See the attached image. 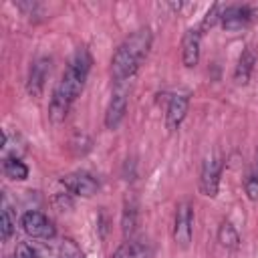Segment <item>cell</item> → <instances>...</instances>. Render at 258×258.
Instances as JSON below:
<instances>
[{
  "label": "cell",
  "mask_w": 258,
  "mask_h": 258,
  "mask_svg": "<svg viewBox=\"0 0 258 258\" xmlns=\"http://www.w3.org/2000/svg\"><path fill=\"white\" fill-rule=\"evenodd\" d=\"M125 111H127V97H125V93L117 91V93L111 97L109 107H107V111H105V127H107V129H117L119 123H121L123 117H125Z\"/></svg>",
  "instance_id": "obj_11"
},
{
  "label": "cell",
  "mask_w": 258,
  "mask_h": 258,
  "mask_svg": "<svg viewBox=\"0 0 258 258\" xmlns=\"http://www.w3.org/2000/svg\"><path fill=\"white\" fill-rule=\"evenodd\" d=\"M254 62H256L254 52H252L250 48H246V50L240 54L238 64H236V71H234V81H236L238 85H246V83H248L250 73H252V69H254Z\"/></svg>",
  "instance_id": "obj_12"
},
{
  "label": "cell",
  "mask_w": 258,
  "mask_h": 258,
  "mask_svg": "<svg viewBox=\"0 0 258 258\" xmlns=\"http://www.w3.org/2000/svg\"><path fill=\"white\" fill-rule=\"evenodd\" d=\"M194 234V208L189 202H179L173 220V240L179 248H187Z\"/></svg>",
  "instance_id": "obj_3"
},
{
  "label": "cell",
  "mask_w": 258,
  "mask_h": 258,
  "mask_svg": "<svg viewBox=\"0 0 258 258\" xmlns=\"http://www.w3.org/2000/svg\"><path fill=\"white\" fill-rule=\"evenodd\" d=\"M250 12H252V16H254V14H258V6H256V8H250Z\"/></svg>",
  "instance_id": "obj_21"
},
{
  "label": "cell",
  "mask_w": 258,
  "mask_h": 258,
  "mask_svg": "<svg viewBox=\"0 0 258 258\" xmlns=\"http://www.w3.org/2000/svg\"><path fill=\"white\" fill-rule=\"evenodd\" d=\"M222 10H224V8H222L220 4H214V6H212V10L208 12L206 20H204V26H214V22H216V20H220Z\"/></svg>",
  "instance_id": "obj_19"
},
{
  "label": "cell",
  "mask_w": 258,
  "mask_h": 258,
  "mask_svg": "<svg viewBox=\"0 0 258 258\" xmlns=\"http://www.w3.org/2000/svg\"><path fill=\"white\" fill-rule=\"evenodd\" d=\"M218 242L226 250H236L240 246V234L230 222H222V226L218 228Z\"/></svg>",
  "instance_id": "obj_14"
},
{
  "label": "cell",
  "mask_w": 258,
  "mask_h": 258,
  "mask_svg": "<svg viewBox=\"0 0 258 258\" xmlns=\"http://www.w3.org/2000/svg\"><path fill=\"white\" fill-rule=\"evenodd\" d=\"M149 48H151V32H149V28H139L133 34H129L117 46V50L113 54V60H111L113 79L117 83H123V81L131 79L139 71V67H141L143 58L147 56Z\"/></svg>",
  "instance_id": "obj_2"
},
{
  "label": "cell",
  "mask_w": 258,
  "mask_h": 258,
  "mask_svg": "<svg viewBox=\"0 0 258 258\" xmlns=\"http://www.w3.org/2000/svg\"><path fill=\"white\" fill-rule=\"evenodd\" d=\"M187 105H189L187 95H173L169 99L167 109H165V127L169 131H175L181 125V121L187 113Z\"/></svg>",
  "instance_id": "obj_10"
},
{
  "label": "cell",
  "mask_w": 258,
  "mask_h": 258,
  "mask_svg": "<svg viewBox=\"0 0 258 258\" xmlns=\"http://www.w3.org/2000/svg\"><path fill=\"white\" fill-rule=\"evenodd\" d=\"M121 226H123V234L131 240L135 228H137V208L133 202H127L123 208V218H121Z\"/></svg>",
  "instance_id": "obj_16"
},
{
  "label": "cell",
  "mask_w": 258,
  "mask_h": 258,
  "mask_svg": "<svg viewBox=\"0 0 258 258\" xmlns=\"http://www.w3.org/2000/svg\"><path fill=\"white\" fill-rule=\"evenodd\" d=\"M48 75H50V58L48 56L36 58L28 71V81H26V89L32 97H38L42 93Z\"/></svg>",
  "instance_id": "obj_6"
},
{
  "label": "cell",
  "mask_w": 258,
  "mask_h": 258,
  "mask_svg": "<svg viewBox=\"0 0 258 258\" xmlns=\"http://www.w3.org/2000/svg\"><path fill=\"white\" fill-rule=\"evenodd\" d=\"M147 256H149L147 244L137 242V240H127L113 254V258H147Z\"/></svg>",
  "instance_id": "obj_13"
},
{
  "label": "cell",
  "mask_w": 258,
  "mask_h": 258,
  "mask_svg": "<svg viewBox=\"0 0 258 258\" xmlns=\"http://www.w3.org/2000/svg\"><path fill=\"white\" fill-rule=\"evenodd\" d=\"M200 48H202V34H200L198 28H189L183 34V40H181V62H183V67L191 69V67L198 64Z\"/></svg>",
  "instance_id": "obj_8"
},
{
  "label": "cell",
  "mask_w": 258,
  "mask_h": 258,
  "mask_svg": "<svg viewBox=\"0 0 258 258\" xmlns=\"http://www.w3.org/2000/svg\"><path fill=\"white\" fill-rule=\"evenodd\" d=\"M12 258H34V252H32V248H30V246L20 244V246L16 248V252H14V256H12Z\"/></svg>",
  "instance_id": "obj_20"
},
{
  "label": "cell",
  "mask_w": 258,
  "mask_h": 258,
  "mask_svg": "<svg viewBox=\"0 0 258 258\" xmlns=\"http://www.w3.org/2000/svg\"><path fill=\"white\" fill-rule=\"evenodd\" d=\"M252 18V12H250V6H226L222 10V16H220V22L226 30H240L244 26H248Z\"/></svg>",
  "instance_id": "obj_9"
},
{
  "label": "cell",
  "mask_w": 258,
  "mask_h": 258,
  "mask_svg": "<svg viewBox=\"0 0 258 258\" xmlns=\"http://www.w3.org/2000/svg\"><path fill=\"white\" fill-rule=\"evenodd\" d=\"M22 228L28 236L32 238H52L54 236V226L52 222L42 214V212H36V210H30L22 216Z\"/></svg>",
  "instance_id": "obj_5"
},
{
  "label": "cell",
  "mask_w": 258,
  "mask_h": 258,
  "mask_svg": "<svg viewBox=\"0 0 258 258\" xmlns=\"http://www.w3.org/2000/svg\"><path fill=\"white\" fill-rule=\"evenodd\" d=\"M244 187H246L248 198H250L252 202H256V200H258V169H254V171H250V173L246 175Z\"/></svg>",
  "instance_id": "obj_18"
},
{
  "label": "cell",
  "mask_w": 258,
  "mask_h": 258,
  "mask_svg": "<svg viewBox=\"0 0 258 258\" xmlns=\"http://www.w3.org/2000/svg\"><path fill=\"white\" fill-rule=\"evenodd\" d=\"M2 167H4L6 177H10V179L22 181V179L28 177V167H26L18 157H6L4 163H2Z\"/></svg>",
  "instance_id": "obj_15"
},
{
  "label": "cell",
  "mask_w": 258,
  "mask_h": 258,
  "mask_svg": "<svg viewBox=\"0 0 258 258\" xmlns=\"http://www.w3.org/2000/svg\"><path fill=\"white\" fill-rule=\"evenodd\" d=\"M222 157L220 155H210L204 165H202V173H200V189L204 196L214 198L218 194V185H220V175H222Z\"/></svg>",
  "instance_id": "obj_4"
},
{
  "label": "cell",
  "mask_w": 258,
  "mask_h": 258,
  "mask_svg": "<svg viewBox=\"0 0 258 258\" xmlns=\"http://www.w3.org/2000/svg\"><path fill=\"white\" fill-rule=\"evenodd\" d=\"M89 71H91V54L87 52V48H77L62 73L60 81L56 83L50 103H48V117L52 123L64 121L73 101L79 97V93L85 87Z\"/></svg>",
  "instance_id": "obj_1"
},
{
  "label": "cell",
  "mask_w": 258,
  "mask_h": 258,
  "mask_svg": "<svg viewBox=\"0 0 258 258\" xmlns=\"http://www.w3.org/2000/svg\"><path fill=\"white\" fill-rule=\"evenodd\" d=\"M60 183L75 196H83V198H91L93 194H97V181L89 175V173H83V171H77V173H69L64 177H60Z\"/></svg>",
  "instance_id": "obj_7"
},
{
  "label": "cell",
  "mask_w": 258,
  "mask_h": 258,
  "mask_svg": "<svg viewBox=\"0 0 258 258\" xmlns=\"http://www.w3.org/2000/svg\"><path fill=\"white\" fill-rule=\"evenodd\" d=\"M14 232V218H12V212L8 206H4L2 210V216H0V238L2 240H8Z\"/></svg>",
  "instance_id": "obj_17"
}]
</instances>
